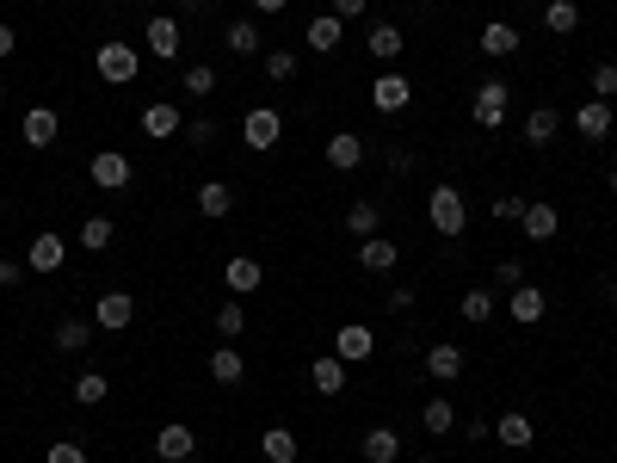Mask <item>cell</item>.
Returning a JSON list of instances; mask_svg holds the SVG:
<instances>
[{
  "label": "cell",
  "mask_w": 617,
  "mask_h": 463,
  "mask_svg": "<svg viewBox=\"0 0 617 463\" xmlns=\"http://www.w3.org/2000/svg\"><path fill=\"white\" fill-rule=\"evenodd\" d=\"M506 291H513V284H525V260H500V272H494Z\"/></svg>",
  "instance_id": "bcb514c9"
},
{
  "label": "cell",
  "mask_w": 617,
  "mask_h": 463,
  "mask_svg": "<svg viewBox=\"0 0 617 463\" xmlns=\"http://www.w3.org/2000/svg\"><path fill=\"white\" fill-rule=\"evenodd\" d=\"M593 99H617V62H599V68H593Z\"/></svg>",
  "instance_id": "7bdbcfd3"
},
{
  "label": "cell",
  "mask_w": 617,
  "mask_h": 463,
  "mask_svg": "<svg viewBox=\"0 0 617 463\" xmlns=\"http://www.w3.org/2000/svg\"><path fill=\"white\" fill-rule=\"evenodd\" d=\"M506 99H513V87H506L500 75L476 81V99H469V118H476L482 130H500V124H506Z\"/></svg>",
  "instance_id": "3957f363"
},
{
  "label": "cell",
  "mask_w": 617,
  "mask_h": 463,
  "mask_svg": "<svg viewBox=\"0 0 617 463\" xmlns=\"http://www.w3.org/2000/svg\"><path fill=\"white\" fill-rule=\"evenodd\" d=\"M290 0H253V13H284Z\"/></svg>",
  "instance_id": "db71d44e"
},
{
  "label": "cell",
  "mask_w": 617,
  "mask_h": 463,
  "mask_svg": "<svg viewBox=\"0 0 617 463\" xmlns=\"http://www.w3.org/2000/svg\"><path fill=\"white\" fill-rule=\"evenodd\" d=\"M519 229H525L531 241H556V204H525Z\"/></svg>",
  "instance_id": "4dcf8cb0"
},
{
  "label": "cell",
  "mask_w": 617,
  "mask_h": 463,
  "mask_svg": "<svg viewBox=\"0 0 617 463\" xmlns=\"http://www.w3.org/2000/svg\"><path fill=\"white\" fill-rule=\"evenodd\" d=\"M611 192H617V167H611Z\"/></svg>",
  "instance_id": "9f6ffc18"
},
{
  "label": "cell",
  "mask_w": 617,
  "mask_h": 463,
  "mask_svg": "<svg viewBox=\"0 0 617 463\" xmlns=\"http://www.w3.org/2000/svg\"><path fill=\"white\" fill-rule=\"evenodd\" d=\"M25 272H31V266H19V260H0V284H7V291H13V284H19Z\"/></svg>",
  "instance_id": "816d5d0a"
},
{
  "label": "cell",
  "mask_w": 617,
  "mask_h": 463,
  "mask_svg": "<svg viewBox=\"0 0 617 463\" xmlns=\"http://www.w3.org/2000/svg\"><path fill=\"white\" fill-rule=\"evenodd\" d=\"M389 309H395V315H408V309H414V284H402V291H389Z\"/></svg>",
  "instance_id": "f907efd6"
},
{
  "label": "cell",
  "mask_w": 617,
  "mask_h": 463,
  "mask_svg": "<svg viewBox=\"0 0 617 463\" xmlns=\"http://www.w3.org/2000/svg\"><path fill=\"white\" fill-rule=\"evenodd\" d=\"M556 130H562V112H556V105H531V118H525V142H531V149H550Z\"/></svg>",
  "instance_id": "7402d4cb"
},
{
  "label": "cell",
  "mask_w": 617,
  "mask_h": 463,
  "mask_svg": "<svg viewBox=\"0 0 617 463\" xmlns=\"http://www.w3.org/2000/svg\"><path fill=\"white\" fill-rule=\"evenodd\" d=\"M93 346V322H62L56 328V352H87Z\"/></svg>",
  "instance_id": "74e56055"
},
{
  "label": "cell",
  "mask_w": 617,
  "mask_h": 463,
  "mask_svg": "<svg viewBox=\"0 0 617 463\" xmlns=\"http://www.w3.org/2000/svg\"><path fill=\"white\" fill-rule=\"evenodd\" d=\"M13 44H19V38H13V25H0V62L13 56Z\"/></svg>",
  "instance_id": "f5cc1de1"
},
{
  "label": "cell",
  "mask_w": 617,
  "mask_h": 463,
  "mask_svg": "<svg viewBox=\"0 0 617 463\" xmlns=\"http://www.w3.org/2000/svg\"><path fill=\"white\" fill-rule=\"evenodd\" d=\"M266 81H297V50H266Z\"/></svg>",
  "instance_id": "ab89813d"
},
{
  "label": "cell",
  "mask_w": 617,
  "mask_h": 463,
  "mask_svg": "<svg viewBox=\"0 0 617 463\" xmlns=\"http://www.w3.org/2000/svg\"><path fill=\"white\" fill-rule=\"evenodd\" d=\"M513 50H519V31L506 25V19H488V25H482V56L500 62V56H513Z\"/></svg>",
  "instance_id": "83f0119b"
},
{
  "label": "cell",
  "mask_w": 617,
  "mask_h": 463,
  "mask_svg": "<svg viewBox=\"0 0 617 463\" xmlns=\"http://www.w3.org/2000/svg\"><path fill=\"white\" fill-rule=\"evenodd\" d=\"M371 352H377V334H371L365 322H346V328H334V359H340L346 371H352V365H365Z\"/></svg>",
  "instance_id": "52a82bcc"
},
{
  "label": "cell",
  "mask_w": 617,
  "mask_h": 463,
  "mask_svg": "<svg viewBox=\"0 0 617 463\" xmlns=\"http://www.w3.org/2000/svg\"><path fill=\"white\" fill-rule=\"evenodd\" d=\"M420 426H426V433H451V426H457V408H451L445 396H432V402L420 408Z\"/></svg>",
  "instance_id": "8d00e7d4"
},
{
  "label": "cell",
  "mask_w": 617,
  "mask_h": 463,
  "mask_svg": "<svg viewBox=\"0 0 617 463\" xmlns=\"http://www.w3.org/2000/svg\"><path fill=\"white\" fill-rule=\"evenodd\" d=\"M87 173H93V186H99V192H130V180H136L130 155H118V149H99V155L87 161Z\"/></svg>",
  "instance_id": "5b68a950"
},
{
  "label": "cell",
  "mask_w": 617,
  "mask_h": 463,
  "mask_svg": "<svg viewBox=\"0 0 617 463\" xmlns=\"http://www.w3.org/2000/svg\"><path fill=\"white\" fill-rule=\"evenodd\" d=\"M365 50H371L377 62H395V56L408 50V38H402V25H389V19H377V25L365 31Z\"/></svg>",
  "instance_id": "44dd1931"
},
{
  "label": "cell",
  "mask_w": 617,
  "mask_h": 463,
  "mask_svg": "<svg viewBox=\"0 0 617 463\" xmlns=\"http://www.w3.org/2000/svg\"><path fill=\"white\" fill-rule=\"evenodd\" d=\"M0 105H7V87H0Z\"/></svg>",
  "instance_id": "6f0895ef"
},
{
  "label": "cell",
  "mask_w": 617,
  "mask_h": 463,
  "mask_svg": "<svg viewBox=\"0 0 617 463\" xmlns=\"http://www.w3.org/2000/svg\"><path fill=\"white\" fill-rule=\"evenodd\" d=\"M457 315H463L469 328H482V322H494V291H488V284H476V291H463Z\"/></svg>",
  "instance_id": "f546056e"
},
{
  "label": "cell",
  "mask_w": 617,
  "mask_h": 463,
  "mask_svg": "<svg viewBox=\"0 0 617 463\" xmlns=\"http://www.w3.org/2000/svg\"><path fill=\"white\" fill-rule=\"evenodd\" d=\"M62 260H68V241L62 235H31V247H25V266L31 272H62Z\"/></svg>",
  "instance_id": "9a60e30c"
},
{
  "label": "cell",
  "mask_w": 617,
  "mask_h": 463,
  "mask_svg": "<svg viewBox=\"0 0 617 463\" xmlns=\"http://www.w3.org/2000/svg\"><path fill=\"white\" fill-rule=\"evenodd\" d=\"M328 167L334 173H358V167H365V136H358V130H334L328 136Z\"/></svg>",
  "instance_id": "4fadbf2b"
},
{
  "label": "cell",
  "mask_w": 617,
  "mask_h": 463,
  "mask_svg": "<svg viewBox=\"0 0 617 463\" xmlns=\"http://www.w3.org/2000/svg\"><path fill=\"white\" fill-rule=\"evenodd\" d=\"M488 217H494V223H519V217H525V198H519V192H500V198L488 204Z\"/></svg>",
  "instance_id": "b9f144b4"
},
{
  "label": "cell",
  "mask_w": 617,
  "mask_h": 463,
  "mask_svg": "<svg viewBox=\"0 0 617 463\" xmlns=\"http://www.w3.org/2000/svg\"><path fill=\"white\" fill-rule=\"evenodd\" d=\"M179 87H186L192 99H210V93H216V68H210V62H192V68H186V81H179Z\"/></svg>",
  "instance_id": "f35d334b"
},
{
  "label": "cell",
  "mask_w": 617,
  "mask_h": 463,
  "mask_svg": "<svg viewBox=\"0 0 617 463\" xmlns=\"http://www.w3.org/2000/svg\"><path fill=\"white\" fill-rule=\"evenodd\" d=\"M216 334L241 340V334H247V309H241V303H223V309H216Z\"/></svg>",
  "instance_id": "60d3db41"
},
{
  "label": "cell",
  "mask_w": 617,
  "mask_h": 463,
  "mask_svg": "<svg viewBox=\"0 0 617 463\" xmlns=\"http://www.w3.org/2000/svg\"><path fill=\"white\" fill-rule=\"evenodd\" d=\"M494 439H500L506 451H531V445H537V426H531V414H519V408H513V414H500V420H494Z\"/></svg>",
  "instance_id": "2e32d148"
},
{
  "label": "cell",
  "mask_w": 617,
  "mask_h": 463,
  "mask_svg": "<svg viewBox=\"0 0 617 463\" xmlns=\"http://www.w3.org/2000/svg\"><path fill=\"white\" fill-rule=\"evenodd\" d=\"M365 7H371V0H334V19L346 25V19H365Z\"/></svg>",
  "instance_id": "7dc6e473"
},
{
  "label": "cell",
  "mask_w": 617,
  "mask_h": 463,
  "mask_svg": "<svg viewBox=\"0 0 617 463\" xmlns=\"http://www.w3.org/2000/svg\"><path fill=\"white\" fill-rule=\"evenodd\" d=\"M142 44H149V56H155V62H173L179 50H186V31H179V19L155 13L149 25H142Z\"/></svg>",
  "instance_id": "8992f818"
},
{
  "label": "cell",
  "mask_w": 617,
  "mask_h": 463,
  "mask_svg": "<svg viewBox=\"0 0 617 463\" xmlns=\"http://www.w3.org/2000/svg\"><path fill=\"white\" fill-rule=\"evenodd\" d=\"M278 136H284V118L272 112V105H253V112L241 118V142L253 155H266V149H278Z\"/></svg>",
  "instance_id": "277c9868"
},
{
  "label": "cell",
  "mask_w": 617,
  "mask_h": 463,
  "mask_svg": "<svg viewBox=\"0 0 617 463\" xmlns=\"http://www.w3.org/2000/svg\"><path fill=\"white\" fill-rule=\"evenodd\" d=\"M136 322V297L130 291H105L99 303H93V328H105V334H124Z\"/></svg>",
  "instance_id": "ba28073f"
},
{
  "label": "cell",
  "mask_w": 617,
  "mask_h": 463,
  "mask_svg": "<svg viewBox=\"0 0 617 463\" xmlns=\"http://www.w3.org/2000/svg\"><path fill=\"white\" fill-rule=\"evenodd\" d=\"M414 167V149H402V142H395V149H389V173H408Z\"/></svg>",
  "instance_id": "681fc988"
},
{
  "label": "cell",
  "mask_w": 617,
  "mask_h": 463,
  "mask_svg": "<svg viewBox=\"0 0 617 463\" xmlns=\"http://www.w3.org/2000/svg\"><path fill=\"white\" fill-rule=\"evenodd\" d=\"M543 25H550L556 38H574V31H580V7H574V0H550V7H543Z\"/></svg>",
  "instance_id": "d6a6232c"
},
{
  "label": "cell",
  "mask_w": 617,
  "mask_h": 463,
  "mask_svg": "<svg viewBox=\"0 0 617 463\" xmlns=\"http://www.w3.org/2000/svg\"><path fill=\"white\" fill-rule=\"evenodd\" d=\"M297 433H290V426H266V433H260V457L266 463H297Z\"/></svg>",
  "instance_id": "4316f807"
},
{
  "label": "cell",
  "mask_w": 617,
  "mask_h": 463,
  "mask_svg": "<svg viewBox=\"0 0 617 463\" xmlns=\"http://www.w3.org/2000/svg\"><path fill=\"white\" fill-rule=\"evenodd\" d=\"M346 229H352L358 241H365V235H377V229H383V210H377L371 198H358V204L346 210Z\"/></svg>",
  "instance_id": "d590c367"
},
{
  "label": "cell",
  "mask_w": 617,
  "mask_h": 463,
  "mask_svg": "<svg viewBox=\"0 0 617 463\" xmlns=\"http://www.w3.org/2000/svg\"><path fill=\"white\" fill-rule=\"evenodd\" d=\"M309 389H315V396H340V389H346V365L334 359V352H328V359H309Z\"/></svg>",
  "instance_id": "d4e9b609"
},
{
  "label": "cell",
  "mask_w": 617,
  "mask_h": 463,
  "mask_svg": "<svg viewBox=\"0 0 617 463\" xmlns=\"http://www.w3.org/2000/svg\"><path fill=\"white\" fill-rule=\"evenodd\" d=\"M112 235H118V229H112V217H87V223L75 229V241L87 247V254H105V247H112Z\"/></svg>",
  "instance_id": "e575fe53"
},
{
  "label": "cell",
  "mask_w": 617,
  "mask_h": 463,
  "mask_svg": "<svg viewBox=\"0 0 617 463\" xmlns=\"http://www.w3.org/2000/svg\"><path fill=\"white\" fill-rule=\"evenodd\" d=\"M210 136H216L210 118H192V124H186V142H192V149H210Z\"/></svg>",
  "instance_id": "f6af8a7d"
},
{
  "label": "cell",
  "mask_w": 617,
  "mask_h": 463,
  "mask_svg": "<svg viewBox=\"0 0 617 463\" xmlns=\"http://www.w3.org/2000/svg\"><path fill=\"white\" fill-rule=\"evenodd\" d=\"M426 377H432V383H457V377H463V346H457V340H439V346L426 352Z\"/></svg>",
  "instance_id": "e0dca14e"
},
{
  "label": "cell",
  "mask_w": 617,
  "mask_h": 463,
  "mask_svg": "<svg viewBox=\"0 0 617 463\" xmlns=\"http://www.w3.org/2000/svg\"><path fill=\"white\" fill-rule=\"evenodd\" d=\"M426 223H432V235H463V229H469L463 192H457V186H432V192H426Z\"/></svg>",
  "instance_id": "6da1fadb"
},
{
  "label": "cell",
  "mask_w": 617,
  "mask_h": 463,
  "mask_svg": "<svg viewBox=\"0 0 617 463\" xmlns=\"http://www.w3.org/2000/svg\"><path fill=\"white\" fill-rule=\"evenodd\" d=\"M611 309H617V291H611Z\"/></svg>",
  "instance_id": "680465c9"
},
{
  "label": "cell",
  "mask_w": 617,
  "mask_h": 463,
  "mask_svg": "<svg viewBox=\"0 0 617 463\" xmlns=\"http://www.w3.org/2000/svg\"><path fill=\"white\" fill-rule=\"evenodd\" d=\"M358 457L365 463H395L402 457V433H395V426H365V433H358Z\"/></svg>",
  "instance_id": "8fae6325"
},
{
  "label": "cell",
  "mask_w": 617,
  "mask_h": 463,
  "mask_svg": "<svg viewBox=\"0 0 617 463\" xmlns=\"http://www.w3.org/2000/svg\"><path fill=\"white\" fill-rule=\"evenodd\" d=\"M463 439L482 445V439H494V426H488V420H463Z\"/></svg>",
  "instance_id": "c3c4849f"
},
{
  "label": "cell",
  "mask_w": 617,
  "mask_h": 463,
  "mask_svg": "<svg viewBox=\"0 0 617 463\" xmlns=\"http://www.w3.org/2000/svg\"><path fill=\"white\" fill-rule=\"evenodd\" d=\"M506 309H513V322H519V328H531V322H543V309H550V297H543L537 284H513V297H506Z\"/></svg>",
  "instance_id": "d6986e66"
},
{
  "label": "cell",
  "mask_w": 617,
  "mask_h": 463,
  "mask_svg": "<svg viewBox=\"0 0 617 463\" xmlns=\"http://www.w3.org/2000/svg\"><path fill=\"white\" fill-rule=\"evenodd\" d=\"M574 130L587 136V142H605V136L617 130V118H611V99H587V105L574 112Z\"/></svg>",
  "instance_id": "5bb4252c"
},
{
  "label": "cell",
  "mask_w": 617,
  "mask_h": 463,
  "mask_svg": "<svg viewBox=\"0 0 617 463\" xmlns=\"http://www.w3.org/2000/svg\"><path fill=\"white\" fill-rule=\"evenodd\" d=\"M241 377H247L241 352H235V346H216V352H210V383H216V389H241Z\"/></svg>",
  "instance_id": "cb8c5ba5"
},
{
  "label": "cell",
  "mask_w": 617,
  "mask_h": 463,
  "mask_svg": "<svg viewBox=\"0 0 617 463\" xmlns=\"http://www.w3.org/2000/svg\"><path fill=\"white\" fill-rule=\"evenodd\" d=\"M179 7H204V0H179Z\"/></svg>",
  "instance_id": "11a10c76"
},
{
  "label": "cell",
  "mask_w": 617,
  "mask_h": 463,
  "mask_svg": "<svg viewBox=\"0 0 617 463\" xmlns=\"http://www.w3.org/2000/svg\"><path fill=\"white\" fill-rule=\"evenodd\" d=\"M223 284H229L235 297H253V291H260V260H253V254H235V260L223 266Z\"/></svg>",
  "instance_id": "484cf974"
},
{
  "label": "cell",
  "mask_w": 617,
  "mask_h": 463,
  "mask_svg": "<svg viewBox=\"0 0 617 463\" xmlns=\"http://www.w3.org/2000/svg\"><path fill=\"white\" fill-rule=\"evenodd\" d=\"M192 451H198V433L186 420H167L161 433H155V457L161 463H192Z\"/></svg>",
  "instance_id": "9c48e42d"
},
{
  "label": "cell",
  "mask_w": 617,
  "mask_h": 463,
  "mask_svg": "<svg viewBox=\"0 0 617 463\" xmlns=\"http://www.w3.org/2000/svg\"><path fill=\"white\" fill-rule=\"evenodd\" d=\"M105 396H112V377H105V371H81V377H75V402H81V408H99Z\"/></svg>",
  "instance_id": "836d02e7"
},
{
  "label": "cell",
  "mask_w": 617,
  "mask_h": 463,
  "mask_svg": "<svg viewBox=\"0 0 617 463\" xmlns=\"http://www.w3.org/2000/svg\"><path fill=\"white\" fill-rule=\"evenodd\" d=\"M229 210H235V186H223V180H204V186H198V217L223 223Z\"/></svg>",
  "instance_id": "603a6c76"
},
{
  "label": "cell",
  "mask_w": 617,
  "mask_h": 463,
  "mask_svg": "<svg viewBox=\"0 0 617 463\" xmlns=\"http://www.w3.org/2000/svg\"><path fill=\"white\" fill-rule=\"evenodd\" d=\"M44 463H87V451H81L75 439H56V445L44 451Z\"/></svg>",
  "instance_id": "ee69618b"
},
{
  "label": "cell",
  "mask_w": 617,
  "mask_h": 463,
  "mask_svg": "<svg viewBox=\"0 0 617 463\" xmlns=\"http://www.w3.org/2000/svg\"><path fill=\"white\" fill-rule=\"evenodd\" d=\"M56 136H62V118L50 112V105H31L25 124H19V142H25V149H50Z\"/></svg>",
  "instance_id": "30bf717a"
},
{
  "label": "cell",
  "mask_w": 617,
  "mask_h": 463,
  "mask_svg": "<svg viewBox=\"0 0 617 463\" xmlns=\"http://www.w3.org/2000/svg\"><path fill=\"white\" fill-rule=\"evenodd\" d=\"M142 130L161 142V136H179V130H186V118H179L173 99H155V105H142Z\"/></svg>",
  "instance_id": "ffe728a7"
},
{
  "label": "cell",
  "mask_w": 617,
  "mask_h": 463,
  "mask_svg": "<svg viewBox=\"0 0 617 463\" xmlns=\"http://www.w3.org/2000/svg\"><path fill=\"white\" fill-rule=\"evenodd\" d=\"M408 99H414V87H408V75H395V68L371 81V105H377V112H389V118L408 112Z\"/></svg>",
  "instance_id": "7c38bea8"
},
{
  "label": "cell",
  "mask_w": 617,
  "mask_h": 463,
  "mask_svg": "<svg viewBox=\"0 0 617 463\" xmlns=\"http://www.w3.org/2000/svg\"><path fill=\"white\" fill-rule=\"evenodd\" d=\"M395 260H402V247H395L389 235H365V241H358V266H365V272H395Z\"/></svg>",
  "instance_id": "ac0fdd59"
},
{
  "label": "cell",
  "mask_w": 617,
  "mask_h": 463,
  "mask_svg": "<svg viewBox=\"0 0 617 463\" xmlns=\"http://www.w3.org/2000/svg\"><path fill=\"white\" fill-rule=\"evenodd\" d=\"M223 44H229L235 56H260V25H253V19H229Z\"/></svg>",
  "instance_id": "1f68e13d"
},
{
  "label": "cell",
  "mask_w": 617,
  "mask_h": 463,
  "mask_svg": "<svg viewBox=\"0 0 617 463\" xmlns=\"http://www.w3.org/2000/svg\"><path fill=\"white\" fill-rule=\"evenodd\" d=\"M340 31H346V25H340L334 13H321V19H309L303 38H309V50H315V56H328V50H340Z\"/></svg>",
  "instance_id": "f1b7e54d"
},
{
  "label": "cell",
  "mask_w": 617,
  "mask_h": 463,
  "mask_svg": "<svg viewBox=\"0 0 617 463\" xmlns=\"http://www.w3.org/2000/svg\"><path fill=\"white\" fill-rule=\"evenodd\" d=\"M93 68H99V81H112V87H130L136 81V68H142V56L124 44V38H105L99 50H93Z\"/></svg>",
  "instance_id": "7a4b0ae2"
}]
</instances>
